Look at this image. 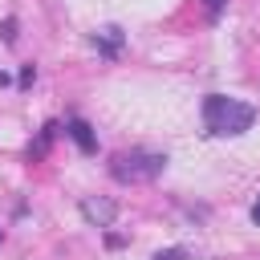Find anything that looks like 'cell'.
Here are the masks:
<instances>
[{"instance_id": "1", "label": "cell", "mask_w": 260, "mask_h": 260, "mask_svg": "<svg viewBox=\"0 0 260 260\" xmlns=\"http://www.w3.org/2000/svg\"><path fill=\"white\" fill-rule=\"evenodd\" d=\"M256 110L240 98H223V93H207L203 98V126L207 134H244L252 130Z\"/></svg>"}, {"instance_id": "2", "label": "cell", "mask_w": 260, "mask_h": 260, "mask_svg": "<svg viewBox=\"0 0 260 260\" xmlns=\"http://www.w3.org/2000/svg\"><path fill=\"white\" fill-rule=\"evenodd\" d=\"M162 167H167V154H154V150H118V154L110 158V175H114L118 183H126V187L158 179Z\"/></svg>"}, {"instance_id": "3", "label": "cell", "mask_w": 260, "mask_h": 260, "mask_svg": "<svg viewBox=\"0 0 260 260\" xmlns=\"http://www.w3.org/2000/svg\"><path fill=\"white\" fill-rule=\"evenodd\" d=\"M77 207H81V219H85L89 228H110V223L118 219V203L106 199V195H85Z\"/></svg>"}, {"instance_id": "4", "label": "cell", "mask_w": 260, "mask_h": 260, "mask_svg": "<svg viewBox=\"0 0 260 260\" xmlns=\"http://www.w3.org/2000/svg\"><path fill=\"white\" fill-rule=\"evenodd\" d=\"M65 134L77 142V150H85V154H93L98 150V138H93V126L85 122V118H69V126H65Z\"/></svg>"}, {"instance_id": "5", "label": "cell", "mask_w": 260, "mask_h": 260, "mask_svg": "<svg viewBox=\"0 0 260 260\" xmlns=\"http://www.w3.org/2000/svg\"><path fill=\"white\" fill-rule=\"evenodd\" d=\"M93 49H98L102 57H118V49H122V28H118V24H106L102 32H93Z\"/></svg>"}, {"instance_id": "6", "label": "cell", "mask_w": 260, "mask_h": 260, "mask_svg": "<svg viewBox=\"0 0 260 260\" xmlns=\"http://www.w3.org/2000/svg\"><path fill=\"white\" fill-rule=\"evenodd\" d=\"M187 256H191L187 248H162V252H154L150 260H187Z\"/></svg>"}, {"instance_id": "7", "label": "cell", "mask_w": 260, "mask_h": 260, "mask_svg": "<svg viewBox=\"0 0 260 260\" xmlns=\"http://www.w3.org/2000/svg\"><path fill=\"white\" fill-rule=\"evenodd\" d=\"M0 37L8 41V45H16V20L8 16V20H0Z\"/></svg>"}, {"instance_id": "8", "label": "cell", "mask_w": 260, "mask_h": 260, "mask_svg": "<svg viewBox=\"0 0 260 260\" xmlns=\"http://www.w3.org/2000/svg\"><path fill=\"white\" fill-rule=\"evenodd\" d=\"M223 4H228V0H203V12H207V20H219Z\"/></svg>"}, {"instance_id": "9", "label": "cell", "mask_w": 260, "mask_h": 260, "mask_svg": "<svg viewBox=\"0 0 260 260\" xmlns=\"http://www.w3.org/2000/svg\"><path fill=\"white\" fill-rule=\"evenodd\" d=\"M32 77H37V69H32V65H20V85H24V89L32 85Z\"/></svg>"}, {"instance_id": "10", "label": "cell", "mask_w": 260, "mask_h": 260, "mask_svg": "<svg viewBox=\"0 0 260 260\" xmlns=\"http://www.w3.org/2000/svg\"><path fill=\"white\" fill-rule=\"evenodd\" d=\"M252 223H256V228H260V199H256V203H252Z\"/></svg>"}, {"instance_id": "11", "label": "cell", "mask_w": 260, "mask_h": 260, "mask_svg": "<svg viewBox=\"0 0 260 260\" xmlns=\"http://www.w3.org/2000/svg\"><path fill=\"white\" fill-rule=\"evenodd\" d=\"M4 81H8V73H4V69H0V85H4Z\"/></svg>"}]
</instances>
